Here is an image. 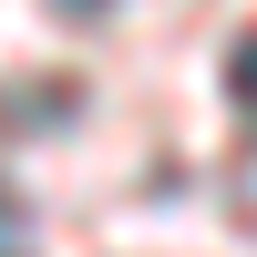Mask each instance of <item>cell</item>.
<instances>
[{"label": "cell", "instance_id": "obj_1", "mask_svg": "<svg viewBox=\"0 0 257 257\" xmlns=\"http://www.w3.org/2000/svg\"><path fill=\"white\" fill-rule=\"evenodd\" d=\"M226 93H237V103H247V113H257V31L237 41V52H226Z\"/></svg>", "mask_w": 257, "mask_h": 257}, {"label": "cell", "instance_id": "obj_2", "mask_svg": "<svg viewBox=\"0 0 257 257\" xmlns=\"http://www.w3.org/2000/svg\"><path fill=\"white\" fill-rule=\"evenodd\" d=\"M62 11H72V21H82V11H93V0H62Z\"/></svg>", "mask_w": 257, "mask_h": 257}]
</instances>
